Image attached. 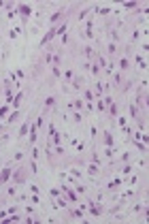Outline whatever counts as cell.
<instances>
[{
  "instance_id": "1",
  "label": "cell",
  "mask_w": 149,
  "mask_h": 224,
  "mask_svg": "<svg viewBox=\"0 0 149 224\" xmlns=\"http://www.w3.org/2000/svg\"><path fill=\"white\" fill-rule=\"evenodd\" d=\"M15 13H17V15H21V19L26 21V19L32 15V7L23 5V2H17V5H15Z\"/></svg>"
},
{
  "instance_id": "2",
  "label": "cell",
  "mask_w": 149,
  "mask_h": 224,
  "mask_svg": "<svg viewBox=\"0 0 149 224\" xmlns=\"http://www.w3.org/2000/svg\"><path fill=\"white\" fill-rule=\"evenodd\" d=\"M60 190H62V194H64V196H68V201H70V203H79V194L74 192V190H70L64 182L60 184Z\"/></svg>"
},
{
  "instance_id": "3",
  "label": "cell",
  "mask_w": 149,
  "mask_h": 224,
  "mask_svg": "<svg viewBox=\"0 0 149 224\" xmlns=\"http://www.w3.org/2000/svg\"><path fill=\"white\" fill-rule=\"evenodd\" d=\"M11 173H13V166H11V162H7L2 166V171H0V186H5L11 179Z\"/></svg>"
},
{
  "instance_id": "4",
  "label": "cell",
  "mask_w": 149,
  "mask_h": 224,
  "mask_svg": "<svg viewBox=\"0 0 149 224\" xmlns=\"http://www.w3.org/2000/svg\"><path fill=\"white\" fill-rule=\"evenodd\" d=\"M11 182L13 184H21V182H26V169H17V171H13L11 173Z\"/></svg>"
},
{
  "instance_id": "5",
  "label": "cell",
  "mask_w": 149,
  "mask_h": 224,
  "mask_svg": "<svg viewBox=\"0 0 149 224\" xmlns=\"http://www.w3.org/2000/svg\"><path fill=\"white\" fill-rule=\"evenodd\" d=\"M30 126H32V122H30V120H26V122L21 124V128L17 130V137H26V135L30 132Z\"/></svg>"
},
{
  "instance_id": "6",
  "label": "cell",
  "mask_w": 149,
  "mask_h": 224,
  "mask_svg": "<svg viewBox=\"0 0 149 224\" xmlns=\"http://www.w3.org/2000/svg\"><path fill=\"white\" fill-rule=\"evenodd\" d=\"M81 98H85V101H87V105H90V109H92V103L96 101V94H94V92H92L90 88H85V90H83V96H81Z\"/></svg>"
},
{
  "instance_id": "7",
  "label": "cell",
  "mask_w": 149,
  "mask_h": 224,
  "mask_svg": "<svg viewBox=\"0 0 149 224\" xmlns=\"http://www.w3.org/2000/svg\"><path fill=\"white\" fill-rule=\"evenodd\" d=\"M121 184H123V177L119 175V177H115V179H111V182H109V184H107L105 188H107V190H115V188H119Z\"/></svg>"
},
{
  "instance_id": "8",
  "label": "cell",
  "mask_w": 149,
  "mask_h": 224,
  "mask_svg": "<svg viewBox=\"0 0 149 224\" xmlns=\"http://www.w3.org/2000/svg\"><path fill=\"white\" fill-rule=\"evenodd\" d=\"M102 139H105V147H115L113 137H111V130H102Z\"/></svg>"
},
{
  "instance_id": "9",
  "label": "cell",
  "mask_w": 149,
  "mask_h": 224,
  "mask_svg": "<svg viewBox=\"0 0 149 224\" xmlns=\"http://www.w3.org/2000/svg\"><path fill=\"white\" fill-rule=\"evenodd\" d=\"M72 88L74 90H79V88H83V83H85V77H81V75H77V77H72Z\"/></svg>"
},
{
  "instance_id": "10",
  "label": "cell",
  "mask_w": 149,
  "mask_h": 224,
  "mask_svg": "<svg viewBox=\"0 0 149 224\" xmlns=\"http://www.w3.org/2000/svg\"><path fill=\"white\" fill-rule=\"evenodd\" d=\"M23 96H26V92H17V94H15V98H13V109H19Z\"/></svg>"
},
{
  "instance_id": "11",
  "label": "cell",
  "mask_w": 149,
  "mask_h": 224,
  "mask_svg": "<svg viewBox=\"0 0 149 224\" xmlns=\"http://www.w3.org/2000/svg\"><path fill=\"white\" fill-rule=\"evenodd\" d=\"M94 13L100 15V17H107V15L111 13V9H109V7H94Z\"/></svg>"
},
{
  "instance_id": "12",
  "label": "cell",
  "mask_w": 149,
  "mask_h": 224,
  "mask_svg": "<svg viewBox=\"0 0 149 224\" xmlns=\"http://www.w3.org/2000/svg\"><path fill=\"white\" fill-rule=\"evenodd\" d=\"M130 120H134V122H136V120H141V113H138V107H136L134 103L130 105Z\"/></svg>"
},
{
  "instance_id": "13",
  "label": "cell",
  "mask_w": 149,
  "mask_h": 224,
  "mask_svg": "<svg viewBox=\"0 0 149 224\" xmlns=\"http://www.w3.org/2000/svg\"><path fill=\"white\" fill-rule=\"evenodd\" d=\"M121 83H123V73H115L113 75V86L115 88H121Z\"/></svg>"
},
{
  "instance_id": "14",
  "label": "cell",
  "mask_w": 149,
  "mask_h": 224,
  "mask_svg": "<svg viewBox=\"0 0 149 224\" xmlns=\"http://www.w3.org/2000/svg\"><path fill=\"white\" fill-rule=\"evenodd\" d=\"M83 213H85L83 209H68V216H72L74 220H81V218H83Z\"/></svg>"
},
{
  "instance_id": "15",
  "label": "cell",
  "mask_w": 149,
  "mask_h": 224,
  "mask_svg": "<svg viewBox=\"0 0 149 224\" xmlns=\"http://www.w3.org/2000/svg\"><path fill=\"white\" fill-rule=\"evenodd\" d=\"M66 28H68V21H62L60 26L56 28V36H64V32H66Z\"/></svg>"
},
{
  "instance_id": "16",
  "label": "cell",
  "mask_w": 149,
  "mask_h": 224,
  "mask_svg": "<svg viewBox=\"0 0 149 224\" xmlns=\"http://www.w3.org/2000/svg\"><path fill=\"white\" fill-rule=\"evenodd\" d=\"M72 107L77 109L79 113H83V98H81V96H77V98H74V103H72Z\"/></svg>"
},
{
  "instance_id": "17",
  "label": "cell",
  "mask_w": 149,
  "mask_h": 224,
  "mask_svg": "<svg viewBox=\"0 0 149 224\" xmlns=\"http://www.w3.org/2000/svg\"><path fill=\"white\" fill-rule=\"evenodd\" d=\"M107 111H109V115H111V117H117V115H119V107H117V103L109 105V109H107Z\"/></svg>"
},
{
  "instance_id": "18",
  "label": "cell",
  "mask_w": 149,
  "mask_h": 224,
  "mask_svg": "<svg viewBox=\"0 0 149 224\" xmlns=\"http://www.w3.org/2000/svg\"><path fill=\"white\" fill-rule=\"evenodd\" d=\"M49 62H51L53 66H60V64H62V56H60V54H51V58H49Z\"/></svg>"
},
{
  "instance_id": "19",
  "label": "cell",
  "mask_w": 149,
  "mask_h": 224,
  "mask_svg": "<svg viewBox=\"0 0 149 224\" xmlns=\"http://www.w3.org/2000/svg\"><path fill=\"white\" fill-rule=\"evenodd\" d=\"M19 115H21V113H19V109H15V111H13V113L9 115V120H7V124H9V126H11V124H15Z\"/></svg>"
},
{
  "instance_id": "20",
  "label": "cell",
  "mask_w": 149,
  "mask_h": 224,
  "mask_svg": "<svg viewBox=\"0 0 149 224\" xmlns=\"http://www.w3.org/2000/svg\"><path fill=\"white\" fill-rule=\"evenodd\" d=\"M15 194H17V184H13V186H11V188L7 190V198H5V201H9V198H13Z\"/></svg>"
},
{
  "instance_id": "21",
  "label": "cell",
  "mask_w": 149,
  "mask_h": 224,
  "mask_svg": "<svg viewBox=\"0 0 149 224\" xmlns=\"http://www.w3.org/2000/svg\"><path fill=\"white\" fill-rule=\"evenodd\" d=\"M128 66H130V60H128L126 56H121V58H119V68H121V70H126Z\"/></svg>"
},
{
  "instance_id": "22",
  "label": "cell",
  "mask_w": 149,
  "mask_h": 224,
  "mask_svg": "<svg viewBox=\"0 0 149 224\" xmlns=\"http://www.w3.org/2000/svg\"><path fill=\"white\" fill-rule=\"evenodd\" d=\"M132 169H134V164L132 162H126V164L121 166V173H123V175H128V173H132Z\"/></svg>"
},
{
  "instance_id": "23",
  "label": "cell",
  "mask_w": 149,
  "mask_h": 224,
  "mask_svg": "<svg viewBox=\"0 0 149 224\" xmlns=\"http://www.w3.org/2000/svg\"><path fill=\"white\" fill-rule=\"evenodd\" d=\"M107 51H109L111 56H115V54H117V43H109V45H107Z\"/></svg>"
},
{
  "instance_id": "24",
  "label": "cell",
  "mask_w": 149,
  "mask_h": 224,
  "mask_svg": "<svg viewBox=\"0 0 149 224\" xmlns=\"http://www.w3.org/2000/svg\"><path fill=\"white\" fill-rule=\"evenodd\" d=\"M90 68H92V73H94V77H96V79H98V77H100V66H98L96 62H94V64H92Z\"/></svg>"
},
{
  "instance_id": "25",
  "label": "cell",
  "mask_w": 149,
  "mask_h": 224,
  "mask_svg": "<svg viewBox=\"0 0 149 224\" xmlns=\"http://www.w3.org/2000/svg\"><path fill=\"white\" fill-rule=\"evenodd\" d=\"M7 113H9V105H2V107H0V120H5Z\"/></svg>"
},
{
  "instance_id": "26",
  "label": "cell",
  "mask_w": 149,
  "mask_h": 224,
  "mask_svg": "<svg viewBox=\"0 0 149 224\" xmlns=\"http://www.w3.org/2000/svg\"><path fill=\"white\" fill-rule=\"evenodd\" d=\"M96 107H98V111H100V113H107V105H105L102 101H98V103H96Z\"/></svg>"
},
{
  "instance_id": "27",
  "label": "cell",
  "mask_w": 149,
  "mask_h": 224,
  "mask_svg": "<svg viewBox=\"0 0 149 224\" xmlns=\"http://www.w3.org/2000/svg\"><path fill=\"white\" fill-rule=\"evenodd\" d=\"M53 105H56V96H49L45 101V107H53Z\"/></svg>"
},
{
  "instance_id": "28",
  "label": "cell",
  "mask_w": 149,
  "mask_h": 224,
  "mask_svg": "<svg viewBox=\"0 0 149 224\" xmlns=\"http://www.w3.org/2000/svg\"><path fill=\"white\" fill-rule=\"evenodd\" d=\"M68 173H70L72 177H79V179L83 177V175H81V171H77V169H68Z\"/></svg>"
},
{
  "instance_id": "29",
  "label": "cell",
  "mask_w": 149,
  "mask_h": 224,
  "mask_svg": "<svg viewBox=\"0 0 149 224\" xmlns=\"http://www.w3.org/2000/svg\"><path fill=\"white\" fill-rule=\"evenodd\" d=\"M72 77H74V75H72V70H66V73H64V79H66L68 83L72 81Z\"/></svg>"
},
{
  "instance_id": "30",
  "label": "cell",
  "mask_w": 149,
  "mask_h": 224,
  "mask_svg": "<svg viewBox=\"0 0 149 224\" xmlns=\"http://www.w3.org/2000/svg\"><path fill=\"white\" fill-rule=\"evenodd\" d=\"M121 9H136V2H123Z\"/></svg>"
},
{
  "instance_id": "31",
  "label": "cell",
  "mask_w": 149,
  "mask_h": 224,
  "mask_svg": "<svg viewBox=\"0 0 149 224\" xmlns=\"http://www.w3.org/2000/svg\"><path fill=\"white\" fill-rule=\"evenodd\" d=\"M62 194V190H58V188H51L49 190V196H60Z\"/></svg>"
},
{
  "instance_id": "32",
  "label": "cell",
  "mask_w": 149,
  "mask_h": 224,
  "mask_svg": "<svg viewBox=\"0 0 149 224\" xmlns=\"http://www.w3.org/2000/svg\"><path fill=\"white\" fill-rule=\"evenodd\" d=\"M72 120H74V122H81V120H83V115H81L79 111H74V113H72Z\"/></svg>"
},
{
  "instance_id": "33",
  "label": "cell",
  "mask_w": 149,
  "mask_h": 224,
  "mask_svg": "<svg viewBox=\"0 0 149 224\" xmlns=\"http://www.w3.org/2000/svg\"><path fill=\"white\" fill-rule=\"evenodd\" d=\"M87 13H90V9H87V7H85V9H83V11H81V13H79V19H85V17H87Z\"/></svg>"
},
{
  "instance_id": "34",
  "label": "cell",
  "mask_w": 149,
  "mask_h": 224,
  "mask_svg": "<svg viewBox=\"0 0 149 224\" xmlns=\"http://www.w3.org/2000/svg\"><path fill=\"white\" fill-rule=\"evenodd\" d=\"M85 192H87L85 186H77V194H85Z\"/></svg>"
},
{
  "instance_id": "35",
  "label": "cell",
  "mask_w": 149,
  "mask_h": 224,
  "mask_svg": "<svg viewBox=\"0 0 149 224\" xmlns=\"http://www.w3.org/2000/svg\"><path fill=\"white\" fill-rule=\"evenodd\" d=\"M83 149H85V143L79 141V143H77V152H83Z\"/></svg>"
},
{
  "instance_id": "36",
  "label": "cell",
  "mask_w": 149,
  "mask_h": 224,
  "mask_svg": "<svg viewBox=\"0 0 149 224\" xmlns=\"http://www.w3.org/2000/svg\"><path fill=\"white\" fill-rule=\"evenodd\" d=\"M7 211H9V213H17V211H19V207H17V205H13V207H9Z\"/></svg>"
},
{
  "instance_id": "37",
  "label": "cell",
  "mask_w": 149,
  "mask_h": 224,
  "mask_svg": "<svg viewBox=\"0 0 149 224\" xmlns=\"http://www.w3.org/2000/svg\"><path fill=\"white\" fill-rule=\"evenodd\" d=\"M26 213H30V216H32V213H36V209H34L32 205H28V207H26Z\"/></svg>"
},
{
  "instance_id": "38",
  "label": "cell",
  "mask_w": 149,
  "mask_h": 224,
  "mask_svg": "<svg viewBox=\"0 0 149 224\" xmlns=\"http://www.w3.org/2000/svg\"><path fill=\"white\" fill-rule=\"evenodd\" d=\"M105 103H107V105H113L115 101H113V96H105Z\"/></svg>"
},
{
  "instance_id": "39",
  "label": "cell",
  "mask_w": 149,
  "mask_h": 224,
  "mask_svg": "<svg viewBox=\"0 0 149 224\" xmlns=\"http://www.w3.org/2000/svg\"><path fill=\"white\" fill-rule=\"evenodd\" d=\"M138 36H141V32H138V30H134V32H132V41H138Z\"/></svg>"
},
{
  "instance_id": "40",
  "label": "cell",
  "mask_w": 149,
  "mask_h": 224,
  "mask_svg": "<svg viewBox=\"0 0 149 224\" xmlns=\"http://www.w3.org/2000/svg\"><path fill=\"white\" fill-rule=\"evenodd\" d=\"M51 73H53V77H60V68H58V66H53V70H51Z\"/></svg>"
},
{
  "instance_id": "41",
  "label": "cell",
  "mask_w": 149,
  "mask_h": 224,
  "mask_svg": "<svg viewBox=\"0 0 149 224\" xmlns=\"http://www.w3.org/2000/svg\"><path fill=\"white\" fill-rule=\"evenodd\" d=\"M2 130H5V126H2V124H0V132H2Z\"/></svg>"
},
{
  "instance_id": "42",
  "label": "cell",
  "mask_w": 149,
  "mask_h": 224,
  "mask_svg": "<svg viewBox=\"0 0 149 224\" xmlns=\"http://www.w3.org/2000/svg\"><path fill=\"white\" fill-rule=\"evenodd\" d=\"M0 145H2V143H0Z\"/></svg>"
}]
</instances>
